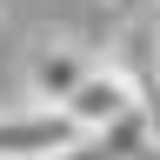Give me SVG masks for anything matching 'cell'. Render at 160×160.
<instances>
[{
  "mask_svg": "<svg viewBox=\"0 0 160 160\" xmlns=\"http://www.w3.org/2000/svg\"><path fill=\"white\" fill-rule=\"evenodd\" d=\"M80 127L67 107H27V113H0V160H53L60 147H73Z\"/></svg>",
  "mask_w": 160,
  "mask_h": 160,
  "instance_id": "3957f363",
  "label": "cell"
},
{
  "mask_svg": "<svg viewBox=\"0 0 160 160\" xmlns=\"http://www.w3.org/2000/svg\"><path fill=\"white\" fill-rule=\"evenodd\" d=\"M93 67L100 60L80 47V40H40L27 53V93H33V107H67Z\"/></svg>",
  "mask_w": 160,
  "mask_h": 160,
  "instance_id": "7a4b0ae2",
  "label": "cell"
},
{
  "mask_svg": "<svg viewBox=\"0 0 160 160\" xmlns=\"http://www.w3.org/2000/svg\"><path fill=\"white\" fill-rule=\"evenodd\" d=\"M53 160H113V153H107V147H100V140H93V133H80V140H73V147H60Z\"/></svg>",
  "mask_w": 160,
  "mask_h": 160,
  "instance_id": "277c9868",
  "label": "cell"
},
{
  "mask_svg": "<svg viewBox=\"0 0 160 160\" xmlns=\"http://www.w3.org/2000/svg\"><path fill=\"white\" fill-rule=\"evenodd\" d=\"M147 107V87L127 73V67H113V60H100V67L80 80V93L67 100V113H73V127L80 133H107L113 120H127Z\"/></svg>",
  "mask_w": 160,
  "mask_h": 160,
  "instance_id": "6da1fadb",
  "label": "cell"
}]
</instances>
